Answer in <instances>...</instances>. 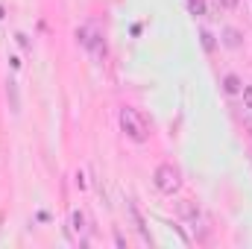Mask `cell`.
Segmentation results:
<instances>
[{"label":"cell","mask_w":252,"mask_h":249,"mask_svg":"<svg viewBox=\"0 0 252 249\" xmlns=\"http://www.w3.org/2000/svg\"><path fill=\"white\" fill-rule=\"evenodd\" d=\"M217 3H220L223 9H235V6H238V0H217Z\"/></svg>","instance_id":"10"},{"label":"cell","mask_w":252,"mask_h":249,"mask_svg":"<svg viewBox=\"0 0 252 249\" xmlns=\"http://www.w3.org/2000/svg\"><path fill=\"white\" fill-rule=\"evenodd\" d=\"M153 182H156V187H158L161 193H176V190H179V185H182L179 170H176L173 164H158V167H156Z\"/></svg>","instance_id":"2"},{"label":"cell","mask_w":252,"mask_h":249,"mask_svg":"<svg viewBox=\"0 0 252 249\" xmlns=\"http://www.w3.org/2000/svg\"><path fill=\"white\" fill-rule=\"evenodd\" d=\"M179 214H185V217H196V208L185 199V202H179Z\"/></svg>","instance_id":"7"},{"label":"cell","mask_w":252,"mask_h":249,"mask_svg":"<svg viewBox=\"0 0 252 249\" xmlns=\"http://www.w3.org/2000/svg\"><path fill=\"white\" fill-rule=\"evenodd\" d=\"M199 38H202V47H205V50H208V53H211V50H214V35H211V32H205V30H202V32H199Z\"/></svg>","instance_id":"6"},{"label":"cell","mask_w":252,"mask_h":249,"mask_svg":"<svg viewBox=\"0 0 252 249\" xmlns=\"http://www.w3.org/2000/svg\"><path fill=\"white\" fill-rule=\"evenodd\" d=\"M223 91H226V94H238V91H244V82H241L235 73H229V76L223 79Z\"/></svg>","instance_id":"3"},{"label":"cell","mask_w":252,"mask_h":249,"mask_svg":"<svg viewBox=\"0 0 252 249\" xmlns=\"http://www.w3.org/2000/svg\"><path fill=\"white\" fill-rule=\"evenodd\" d=\"M223 44H226V47H232V50H235V47H241V32H238V30H232V27H229V30H223Z\"/></svg>","instance_id":"4"},{"label":"cell","mask_w":252,"mask_h":249,"mask_svg":"<svg viewBox=\"0 0 252 249\" xmlns=\"http://www.w3.org/2000/svg\"><path fill=\"white\" fill-rule=\"evenodd\" d=\"M244 106L252 109V85H244Z\"/></svg>","instance_id":"9"},{"label":"cell","mask_w":252,"mask_h":249,"mask_svg":"<svg viewBox=\"0 0 252 249\" xmlns=\"http://www.w3.org/2000/svg\"><path fill=\"white\" fill-rule=\"evenodd\" d=\"M188 12L193 15V18L205 15V0H188Z\"/></svg>","instance_id":"5"},{"label":"cell","mask_w":252,"mask_h":249,"mask_svg":"<svg viewBox=\"0 0 252 249\" xmlns=\"http://www.w3.org/2000/svg\"><path fill=\"white\" fill-rule=\"evenodd\" d=\"M73 229H76V232L85 229V217H82V211H73Z\"/></svg>","instance_id":"8"},{"label":"cell","mask_w":252,"mask_h":249,"mask_svg":"<svg viewBox=\"0 0 252 249\" xmlns=\"http://www.w3.org/2000/svg\"><path fill=\"white\" fill-rule=\"evenodd\" d=\"M121 126H124L126 135H129L132 141H138V144H144V141H147V135H150L147 121H144L135 109H124V112H121Z\"/></svg>","instance_id":"1"}]
</instances>
